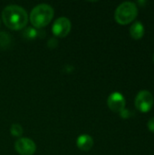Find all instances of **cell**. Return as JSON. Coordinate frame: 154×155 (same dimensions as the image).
<instances>
[{"label":"cell","mask_w":154,"mask_h":155,"mask_svg":"<svg viewBox=\"0 0 154 155\" xmlns=\"http://www.w3.org/2000/svg\"><path fill=\"white\" fill-rule=\"evenodd\" d=\"M2 18L7 27L15 30L22 29L28 21V15L25 10L16 5L5 6L2 12Z\"/></svg>","instance_id":"obj_1"},{"label":"cell","mask_w":154,"mask_h":155,"mask_svg":"<svg viewBox=\"0 0 154 155\" xmlns=\"http://www.w3.org/2000/svg\"><path fill=\"white\" fill-rule=\"evenodd\" d=\"M54 16V9L47 4H40L34 6L30 14V21L36 27L48 25Z\"/></svg>","instance_id":"obj_2"},{"label":"cell","mask_w":154,"mask_h":155,"mask_svg":"<svg viewBox=\"0 0 154 155\" xmlns=\"http://www.w3.org/2000/svg\"><path fill=\"white\" fill-rule=\"evenodd\" d=\"M138 14V8L133 2H123L115 10L114 18L121 25H127L133 22Z\"/></svg>","instance_id":"obj_3"},{"label":"cell","mask_w":154,"mask_h":155,"mask_svg":"<svg viewBox=\"0 0 154 155\" xmlns=\"http://www.w3.org/2000/svg\"><path fill=\"white\" fill-rule=\"evenodd\" d=\"M153 96L151 92L143 90L138 93L135 97V107L143 113L149 112L153 105Z\"/></svg>","instance_id":"obj_4"},{"label":"cell","mask_w":154,"mask_h":155,"mask_svg":"<svg viewBox=\"0 0 154 155\" xmlns=\"http://www.w3.org/2000/svg\"><path fill=\"white\" fill-rule=\"evenodd\" d=\"M15 148L19 154L33 155L35 152L36 146L31 139L19 138L15 143Z\"/></svg>","instance_id":"obj_5"},{"label":"cell","mask_w":154,"mask_h":155,"mask_svg":"<svg viewBox=\"0 0 154 155\" xmlns=\"http://www.w3.org/2000/svg\"><path fill=\"white\" fill-rule=\"evenodd\" d=\"M54 35L59 37L66 36L71 30V22L66 17H60L55 20L52 27Z\"/></svg>","instance_id":"obj_6"},{"label":"cell","mask_w":154,"mask_h":155,"mask_svg":"<svg viewBox=\"0 0 154 155\" xmlns=\"http://www.w3.org/2000/svg\"><path fill=\"white\" fill-rule=\"evenodd\" d=\"M107 104L113 112L121 113L125 109V99L121 93L114 92L109 95Z\"/></svg>","instance_id":"obj_7"},{"label":"cell","mask_w":154,"mask_h":155,"mask_svg":"<svg viewBox=\"0 0 154 155\" xmlns=\"http://www.w3.org/2000/svg\"><path fill=\"white\" fill-rule=\"evenodd\" d=\"M76 144L80 150L89 151L92 149V147L93 145V140L88 134H82L78 137V139L76 141Z\"/></svg>","instance_id":"obj_8"},{"label":"cell","mask_w":154,"mask_h":155,"mask_svg":"<svg viewBox=\"0 0 154 155\" xmlns=\"http://www.w3.org/2000/svg\"><path fill=\"white\" fill-rule=\"evenodd\" d=\"M130 34L133 39H140L144 35V26L141 22H135L130 28Z\"/></svg>","instance_id":"obj_9"},{"label":"cell","mask_w":154,"mask_h":155,"mask_svg":"<svg viewBox=\"0 0 154 155\" xmlns=\"http://www.w3.org/2000/svg\"><path fill=\"white\" fill-rule=\"evenodd\" d=\"M10 133H11L12 135L19 137L23 134V128L18 124H13L11 128H10Z\"/></svg>","instance_id":"obj_10"},{"label":"cell","mask_w":154,"mask_h":155,"mask_svg":"<svg viewBox=\"0 0 154 155\" xmlns=\"http://www.w3.org/2000/svg\"><path fill=\"white\" fill-rule=\"evenodd\" d=\"M25 35L30 37H34L35 35V31L34 30V28H27V30L25 31Z\"/></svg>","instance_id":"obj_11"},{"label":"cell","mask_w":154,"mask_h":155,"mask_svg":"<svg viewBox=\"0 0 154 155\" xmlns=\"http://www.w3.org/2000/svg\"><path fill=\"white\" fill-rule=\"evenodd\" d=\"M148 128L150 131H152V133H154V117L151 118L148 122Z\"/></svg>","instance_id":"obj_12"},{"label":"cell","mask_w":154,"mask_h":155,"mask_svg":"<svg viewBox=\"0 0 154 155\" xmlns=\"http://www.w3.org/2000/svg\"><path fill=\"white\" fill-rule=\"evenodd\" d=\"M129 114H130V112H129V111H127L126 109H124L123 111H122V112L120 113L121 116H122V117H123V118H127V117H129Z\"/></svg>","instance_id":"obj_13"},{"label":"cell","mask_w":154,"mask_h":155,"mask_svg":"<svg viewBox=\"0 0 154 155\" xmlns=\"http://www.w3.org/2000/svg\"><path fill=\"white\" fill-rule=\"evenodd\" d=\"M153 60H154V55H153Z\"/></svg>","instance_id":"obj_14"}]
</instances>
